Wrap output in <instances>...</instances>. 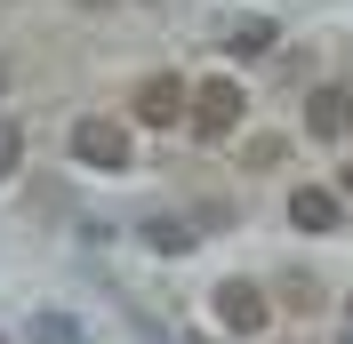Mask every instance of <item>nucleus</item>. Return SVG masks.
<instances>
[{
	"label": "nucleus",
	"instance_id": "10",
	"mask_svg": "<svg viewBox=\"0 0 353 344\" xmlns=\"http://www.w3.org/2000/svg\"><path fill=\"white\" fill-rule=\"evenodd\" d=\"M337 193H345V200H353V160H345V169H337Z\"/></svg>",
	"mask_w": 353,
	"mask_h": 344
},
{
	"label": "nucleus",
	"instance_id": "3",
	"mask_svg": "<svg viewBox=\"0 0 353 344\" xmlns=\"http://www.w3.org/2000/svg\"><path fill=\"white\" fill-rule=\"evenodd\" d=\"M185 105H193V88L176 80V72H145V80H137V96H129L137 129H176V120H185Z\"/></svg>",
	"mask_w": 353,
	"mask_h": 344
},
{
	"label": "nucleus",
	"instance_id": "8",
	"mask_svg": "<svg viewBox=\"0 0 353 344\" xmlns=\"http://www.w3.org/2000/svg\"><path fill=\"white\" fill-rule=\"evenodd\" d=\"M273 41H281V32H273V24H233V41H225V48H233V56H265V48H273Z\"/></svg>",
	"mask_w": 353,
	"mask_h": 344
},
{
	"label": "nucleus",
	"instance_id": "4",
	"mask_svg": "<svg viewBox=\"0 0 353 344\" xmlns=\"http://www.w3.org/2000/svg\"><path fill=\"white\" fill-rule=\"evenodd\" d=\"M209 312H217V328H225V336H265V321H273V304H265V288H257V280H225Z\"/></svg>",
	"mask_w": 353,
	"mask_h": 344
},
{
	"label": "nucleus",
	"instance_id": "5",
	"mask_svg": "<svg viewBox=\"0 0 353 344\" xmlns=\"http://www.w3.org/2000/svg\"><path fill=\"white\" fill-rule=\"evenodd\" d=\"M289 224H297V233H337V224H345V193L297 184V193H289Z\"/></svg>",
	"mask_w": 353,
	"mask_h": 344
},
{
	"label": "nucleus",
	"instance_id": "6",
	"mask_svg": "<svg viewBox=\"0 0 353 344\" xmlns=\"http://www.w3.org/2000/svg\"><path fill=\"white\" fill-rule=\"evenodd\" d=\"M305 129L321 136V144L353 136V88H313V105H305Z\"/></svg>",
	"mask_w": 353,
	"mask_h": 344
},
{
	"label": "nucleus",
	"instance_id": "9",
	"mask_svg": "<svg viewBox=\"0 0 353 344\" xmlns=\"http://www.w3.org/2000/svg\"><path fill=\"white\" fill-rule=\"evenodd\" d=\"M17 169V129H8V120H0V176Z\"/></svg>",
	"mask_w": 353,
	"mask_h": 344
},
{
	"label": "nucleus",
	"instance_id": "1",
	"mask_svg": "<svg viewBox=\"0 0 353 344\" xmlns=\"http://www.w3.org/2000/svg\"><path fill=\"white\" fill-rule=\"evenodd\" d=\"M72 160L81 169H105V176H121L137 160V136H129V120H112V112H81L72 120Z\"/></svg>",
	"mask_w": 353,
	"mask_h": 344
},
{
	"label": "nucleus",
	"instance_id": "11",
	"mask_svg": "<svg viewBox=\"0 0 353 344\" xmlns=\"http://www.w3.org/2000/svg\"><path fill=\"white\" fill-rule=\"evenodd\" d=\"M81 8H105V0H81Z\"/></svg>",
	"mask_w": 353,
	"mask_h": 344
},
{
	"label": "nucleus",
	"instance_id": "13",
	"mask_svg": "<svg viewBox=\"0 0 353 344\" xmlns=\"http://www.w3.org/2000/svg\"><path fill=\"white\" fill-rule=\"evenodd\" d=\"M0 344H8V336H0Z\"/></svg>",
	"mask_w": 353,
	"mask_h": 344
},
{
	"label": "nucleus",
	"instance_id": "7",
	"mask_svg": "<svg viewBox=\"0 0 353 344\" xmlns=\"http://www.w3.org/2000/svg\"><path fill=\"white\" fill-rule=\"evenodd\" d=\"M145 240H153V248H161V257H185V248H193V224H176V216H153V224H145Z\"/></svg>",
	"mask_w": 353,
	"mask_h": 344
},
{
	"label": "nucleus",
	"instance_id": "12",
	"mask_svg": "<svg viewBox=\"0 0 353 344\" xmlns=\"http://www.w3.org/2000/svg\"><path fill=\"white\" fill-rule=\"evenodd\" d=\"M345 312H353V297H345Z\"/></svg>",
	"mask_w": 353,
	"mask_h": 344
},
{
	"label": "nucleus",
	"instance_id": "2",
	"mask_svg": "<svg viewBox=\"0 0 353 344\" xmlns=\"http://www.w3.org/2000/svg\"><path fill=\"white\" fill-rule=\"evenodd\" d=\"M241 112H249V96H241L233 72H217V80L193 88V136H233V129H241Z\"/></svg>",
	"mask_w": 353,
	"mask_h": 344
}]
</instances>
